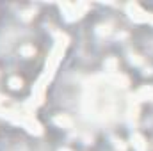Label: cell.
I'll list each match as a JSON object with an SVG mask.
<instances>
[{
    "instance_id": "cell-1",
    "label": "cell",
    "mask_w": 153,
    "mask_h": 151,
    "mask_svg": "<svg viewBox=\"0 0 153 151\" xmlns=\"http://www.w3.org/2000/svg\"><path fill=\"white\" fill-rule=\"evenodd\" d=\"M11 87H13V89H18V87H21V80H18V78H13V80H11Z\"/></svg>"
}]
</instances>
